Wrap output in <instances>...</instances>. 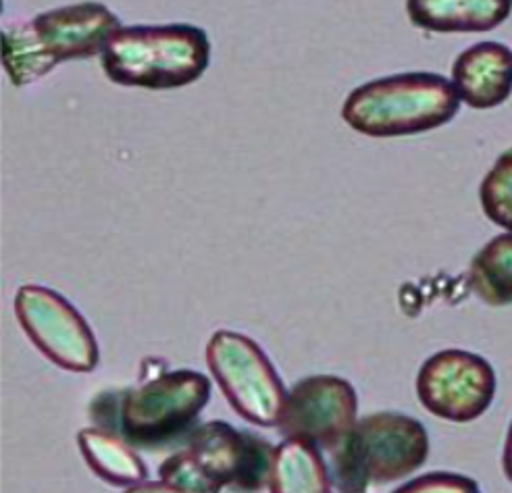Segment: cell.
Segmentation results:
<instances>
[{
  "instance_id": "cell-1",
  "label": "cell",
  "mask_w": 512,
  "mask_h": 493,
  "mask_svg": "<svg viewBox=\"0 0 512 493\" xmlns=\"http://www.w3.org/2000/svg\"><path fill=\"white\" fill-rule=\"evenodd\" d=\"M209 400V377L179 369L165 371L138 387L96 396L90 417L102 431L121 437L125 444L155 450L182 441L186 444Z\"/></svg>"
},
{
  "instance_id": "cell-2",
  "label": "cell",
  "mask_w": 512,
  "mask_h": 493,
  "mask_svg": "<svg viewBox=\"0 0 512 493\" xmlns=\"http://www.w3.org/2000/svg\"><path fill=\"white\" fill-rule=\"evenodd\" d=\"M209 61V36L190 23L119 28L100 53L111 82L146 90L188 86L207 71Z\"/></svg>"
},
{
  "instance_id": "cell-3",
  "label": "cell",
  "mask_w": 512,
  "mask_h": 493,
  "mask_svg": "<svg viewBox=\"0 0 512 493\" xmlns=\"http://www.w3.org/2000/svg\"><path fill=\"white\" fill-rule=\"evenodd\" d=\"M119 19L100 3L46 11L3 32V65L13 86H28L65 61L102 53Z\"/></svg>"
},
{
  "instance_id": "cell-4",
  "label": "cell",
  "mask_w": 512,
  "mask_h": 493,
  "mask_svg": "<svg viewBox=\"0 0 512 493\" xmlns=\"http://www.w3.org/2000/svg\"><path fill=\"white\" fill-rule=\"evenodd\" d=\"M429 456L427 429L400 412H375L329 450V477L338 493H369L419 471Z\"/></svg>"
},
{
  "instance_id": "cell-5",
  "label": "cell",
  "mask_w": 512,
  "mask_h": 493,
  "mask_svg": "<svg viewBox=\"0 0 512 493\" xmlns=\"http://www.w3.org/2000/svg\"><path fill=\"white\" fill-rule=\"evenodd\" d=\"M460 98L438 73H398L350 92L344 121L371 138H398L431 132L454 119Z\"/></svg>"
},
{
  "instance_id": "cell-6",
  "label": "cell",
  "mask_w": 512,
  "mask_h": 493,
  "mask_svg": "<svg viewBox=\"0 0 512 493\" xmlns=\"http://www.w3.org/2000/svg\"><path fill=\"white\" fill-rule=\"evenodd\" d=\"M207 362L227 402L244 421L277 427L288 394L259 344L236 331H217L207 346Z\"/></svg>"
},
{
  "instance_id": "cell-7",
  "label": "cell",
  "mask_w": 512,
  "mask_h": 493,
  "mask_svg": "<svg viewBox=\"0 0 512 493\" xmlns=\"http://www.w3.org/2000/svg\"><path fill=\"white\" fill-rule=\"evenodd\" d=\"M15 315L30 342L53 365L69 373H90L98 365V344L88 321L55 290L23 285Z\"/></svg>"
},
{
  "instance_id": "cell-8",
  "label": "cell",
  "mask_w": 512,
  "mask_h": 493,
  "mask_svg": "<svg viewBox=\"0 0 512 493\" xmlns=\"http://www.w3.org/2000/svg\"><path fill=\"white\" fill-rule=\"evenodd\" d=\"M498 379L488 360L467 350L429 356L417 375L419 402L433 417L452 423L477 421L496 398Z\"/></svg>"
},
{
  "instance_id": "cell-9",
  "label": "cell",
  "mask_w": 512,
  "mask_h": 493,
  "mask_svg": "<svg viewBox=\"0 0 512 493\" xmlns=\"http://www.w3.org/2000/svg\"><path fill=\"white\" fill-rule=\"evenodd\" d=\"M184 450L221 487H232L236 493H259L269 487L275 448L263 437L225 421H209L190 433Z\"/></svg>"
},
{
  "instance_id": "cell-10",
  "label": "cell",
  "mask_w": 512,
  "mask_h": 493,
  "mask_svg": "<svg viewBox=\"0 0 512 493\" xmlns=\"http://www.w3.org/2000/svg\"><path fill=\"white\" fill-rule=\"evenodd\" d=\"M356 412L358 398L346 379L313 375L290 389L277 429L286 439L329 452L354 429Z\"/></svg>"
},
{
  "instance_id": "cell-11",
  "label": "cell",
  "mask_w": 512,
  "mask_h": 493,
  "mask_svg": "<svg viewBox=\"0 0 512 493\" xmlns=\"http://www.w3.org/2000/svg\"><path fill=\"white\" fill-rule=\"evenodd\" d=\"M452 86L471 109H494L512 92V50L500 42H479L452 65Z\"/></svg>"
},
{
  "instance_id": "cell-12",
  "label": "cell",
  "mask_w": 512,
  "mask_h": 493,
  "mask_svg": "<svg viewBox=\"0 0 512 493\" xmlns=\"http://www.w3.org/2000/svg\"><path fill=\"white\" fill-rule=\"evenodd\" d=\"M413 25L429 32H490L512 11L508 0H411Z\"/></svg>"
},
{
  "instance_id": "cell-13",
  "label": "cell",
  "mask_w": 512,
  "mask_h": 493,
  "mask_svg": "<svg viewBox=\"0 0 512 493\" xmlns=\"http://www.w3.org/2000/svg\"><path fill=\"white\" fill-rule=\"evenodd\" d=\"M78 446L92 473L102 481L117 487H134L148 479L144 460L113 433L96 427L82 429Z\"/></svg>"
},
{
  "instance_id": "cell-14",
  "label": "cell",
  "mask_w": 512,
  "mask_h": 493,
  "mask_svg": "<svg viewBox=\"0 0 512 493\" xmlns=\"http://www.w3.org/2000/svg\"><path fill=\"white\" fill-rule=\"evenodd\" d=\"M319 448L298 439H286L275 448L271 493H334Z\"/></svg>"
},
{
  "instance_id": "cell-15",
  "label": "cell",
  "mask_w": 512,
  "mask_h": 493,
  "mask_svg": "<svg viewBox=\"0 0 512 493\" xmlns=\"http://www.w3.org/2000/svg\"><path fill=\"white\" fill-rule=\"evenodd\" d=\"M469 285L488 306L512 304V233L492 238L473 256Z\"/></svg>"
},
{
  "instance_id": "cell-16",
  "label": "cell",
  "mask_w": 512,
  "mask_h": 493,
  "mask_svg": "<svg viewBox=\"0 0 512 493\" xmlns=\"http://www.w3.org/2000/svg\"><path fill=\"white\" fill-rule=\"evenodd\" d=\"M479 200L485 217L512 233V148L500 154L481 181Z\"/></svg>"
},
{
  "instance_id": "cell-17",
  "label": "cell",
  "mask_w": 512,
  "mask_h": 493,
  "mask_svg": "<svg viewBox=\"0 0 512 493\" xmlns=\"http://www.w3.org/2000/svg\"><path fill=\"white\" fill-rule=\"evenodd\" d=\"M159 477L179 493H221L223 489L200 469L186 450L171 454L159 466Z\"/></svg>"
},
{
  "instance_id": "cell-18",
  "label": "cell",
  "mask_w": 512,
  "mask_h": 493,
  "mask_svg": "<svg viewBox=\"0 0 512 493\" xmlns=\"http://www.w3.org/2000/svg\"><path fill=\"white\" fill-rule=\"evenodd\" d=\"M392 493H481V487L471 477L458 475V473L435 471V473L421 475L413 481L400 485Z\"/></svg>"
},
{
  "instance_id": "cell-19",
  "label": "cell",
  "mask_w": 512,
  "mask_h": 493,
  "mask_svg": "<svg viewBox=\"0 0 512 493\" xmlns=\"http://www.w3.org/2000/svg\"><path fill=\"white\" fill-rule=\"evenodd\" d=\"M123 493H179V491L159 479V481H144L134 487H127Z\"/></svg>"
},
{
  "instance_id": "cell-20",
  "label": "cell",
  "mask_w": 512,
  "mask_h": 493,
  "mask_svg": "<svg viewBox=\"0 0 512 493\" xmlns=\"http://www.w3.org/2000/svg\"><path fill=\"white\" fill-rule=\"evenodd\" d=\"M502 469H504L506 479L512 483V423H510V429H508V433H506V441H504Z\"/></svg>"
}]
</instances>
